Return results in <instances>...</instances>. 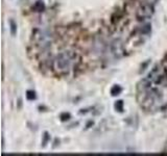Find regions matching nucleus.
<instances>
[{
    "mask_svg": "<svg viewBox=\"0 0 167 156\" xmlns=\"http://www.w3.org/2000/svg\"><path fill=\"white\" fill-rule=\"evenodd\" d=\"M140 14L143 18H150L153 15V7L150 4L144 5L141 10H140Z\"/></svg>",
    "mask_w": 167,
    "mask_h": 156,
    "instance_id": "obj_1",
    "label": "nucleus"
}]
</instances>
